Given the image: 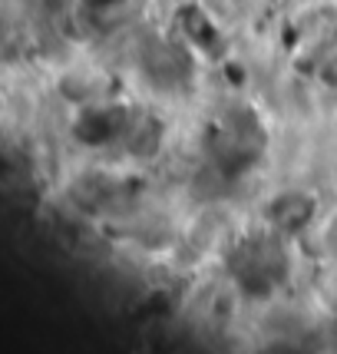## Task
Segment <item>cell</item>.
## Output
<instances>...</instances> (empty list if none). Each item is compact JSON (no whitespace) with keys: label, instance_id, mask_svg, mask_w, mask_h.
I'll return each mask as SVG.
<instances>
[{"label":"cell","instance_id":"obj_1","mask_svg":"<svg viewBox=\"0 0 337 354\" xmlns=\"http://www.w3.org/2000/svg\"><path fill=\"white\" fill-rule=\"evenodd\" d=\"M307 242L311 248L327 259V262H337V202L331 209H324L321 216L311 218V225H307Z\"/></svg>","mask_w":337,"mask_h":354}]
</instances>
